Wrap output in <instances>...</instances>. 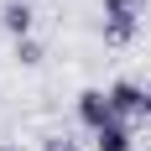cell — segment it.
Wrapping results in <instances>:
<instances>
[{"label":"cell","mask_w":151,"mask_h":151,"mask_svg":"<svg viewBox=\"0 0 151 151\" xmlns=\"http://www.w3.org/2000/svg\"><path fill=\"white\" fill-rule=\"evenodd\" d=\"M94 151H130V130H125V120H109L104 130H94Z\"/></svg>","instance_id":"cell-5"},{"label":"cell","mask_w":151,"mask_h":151,"mask_svg":"<svg viewBox=\"0 0 151 151\" xmlns=\"http://www.w3.org/2000/svg\"><path fill=\"white\" fill-rule=\"evenodd\" d=\"M0 151H16V146H0Z\"/></svg>","instance_id":"cell-9"},{"label":"cell","mask_w":151,"mask_h":151,"mask_svg":"<svg viewBox=\"0 0 151 151\" xmlns=\"http://www.w3.org/2000/svg\"><path fill=\"white\" fill-rule=\"evenodd\" d=\"M78 120L89 125V130H104L115 120V104H109V89H83L78 94Z\"/></svg>","instance_id":"cell-2"},{"label":"cell","mask_w":151,"mask_h":151,"mask_svg":"<svg viewBox=\"0 0 151 151\" xmlns=\"http://www.w3.org/2000/svg\"><path fill=\"white\" fill-rule=\"evenodd\" d=\"M146 115H151V94H146Z\"/></svg>","instance_id":"cell-8"},{"label":"cell","mask_w":151,"mask_h":151,"mask_svg":"<svg viewBox=\"0 0 151 151\" xmlns=\"http://www.w3.org/2000/svg\"><path fill=\"white\" fill-rule=\"evenodd\" d=\"M16 58H21V63L31 68V63H42V47L31 42V37H21V42H16Z\"/></svg>","instance_id":"cell-6"},{"label":"cell","mask_w":151,"mask_h":151,"mask_svg":"<svg viewBox=\"0 0 151 151\" xmlns=\"http://www.w3.org/2000/svg\"><path fill=\"white\" fill-rule=\"evenodd\" d=\"M141 11H146V0H104V42H109V47L136 42Z\"/></svg>","instance_id":"cell-1"},{"label":"cell","mask_w":151,"mask_h":151,"mask_svg":"<svg viewBox=\"0 0 151 151\" xmlns=\"http://www.w3.org/2000/svg\"><path fill=\"white\" fill-rule=\"evenodd\" d=\"M109 104H115V120H130V115H146V89L120 78L115 89H109Z\"/></svg>","instance_id":"cell-3"},{"label":"cell","mask_w":151,"mask_h":151,"mask_svg":"<svg viewBox=\"0 0 151 151\" xmlns=\"http://www.w3.org/2000/svg\"><path fill=\"white\" fill-rule=\"evenodd\" d=\"M0 26L11 31L16 42H21V37H31V5H26V0H11V5L0 11Z\"/></svg>","instance_id":"cell-4"},{"label":"cell","mask_w":151,"mask_h":151,"mask_svg":"<svg viewBox=\"0 0 151 151\" xmlns=\"http://www.w3.org/2000/svg\"><path fill=\"white\" fill-rule=\"evenodd\" d=\"M42 151H78V146H73L68 136H47V141H42Z\"/></svg>","instance_id":"cell-7"}]
</instances>
